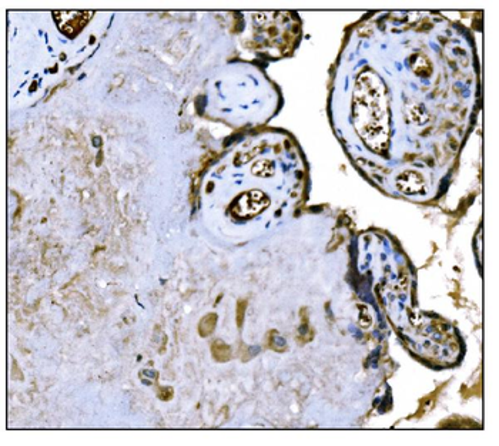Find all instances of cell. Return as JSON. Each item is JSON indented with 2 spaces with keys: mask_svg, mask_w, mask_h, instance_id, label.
<instances>
[{
  "mask_svg": "<svg viewBox=\"0 0 499 446\" xmlns=\"http://www.w3.org/2000/svg\"><path fill=\"white\" fill-rule=\"evenodd\" d=\"M398 189L405 194H418L425 189L422 175L418 174L416 171H405L398 177L397 181Z\"/></svg>",
  "mask_w": 499,
  "mask_h": 446,
  "instance_id": "obj_1",
  "label": "cell"
},
{
  "mask_svg": "<svg viewBox=\"0 0 499 446\" xmlns=\"http://www.w3.org/2000/svg\"><path fill=\"white\" fill-rule=\"evenodd\" d=\"M211 354L212 358L219 362H227L231 359V348L230 345H227L226 342L217 340L216 342H212L211 345Z\"/></svg>",
  "mask_w": 499,
  "mask_h": 446,
  "instance_id": "obj_2",
  "label": "cell"
},
{
  "mask_svg": "<svg viewBox=\"0 0 499 446\" xmlns=\"http://www.w3.org/2000/svg\"><path fill=\"white\" fill-rule=\"evenodd\" d=\"M216 325H217V315L216 314H208V315H205L200 321V324H198V333L201 337H208V335H211L214 332Z\"/></svg>",
  "mask_w": 499,
  "mask_h": 446,
  "instance_id": "obj_3",
  "label": "cell"
},
{
  "mask_svg": "<svg viewBox=\"0 0 499 446\" xmlns=\"http://www.w3.org/2000/svg\"><path fill=\"white\" fill-rule=\"evenodd\" d=\"M412 68H414V71H415L416 75H419V76H423V77L430 76L432 73L431 63H430V60H428L425 56H422V54L415 56V61L412 63Z\"/></svg>",
  "mask_w": 499,
  "mask_h": 446,
  "instance_id": "obj_4",
  "label": "cell"
},
{
  "mask_svg": "<svg viewBox=\"0 0 499 446\" xmlns=\"http://www.w3.org/2000/svg\"><path fill=\"white\" fill-rule=\"evenodd\" d=\"M247 310V301H238L237 303V325L241 326L244 322V314Z\"/></svg>",
  "mask_w": 499,
  "mask_h": 446,
  "instance_id": "obj_5",
  "label": "cell"
},
{
  "mask_svg": "<svg viewBox=\"0 0 499 446\" xmlns=\"http://www.w3.org/2000/svg\"><path fill=\"white\" fill-rule=\"evenodd\" d=\"M268 163H270V161H260V163H257V164L254 166V168H253V173L257 175H270L268 171H265V168H271V164L268 167H265Z\"/></svg>",
  "mask_w": 499,
  "mask_h": 446,
  "instance_id": "obj_6",
  "label": "cell"
},
{
  "mask_svg": "<svg viewBox=\"0 0 499 446\" xmlns=\"http://www.w3.org/2000/svg\"><path fill=\"white\" fill-rule=\"evenodd\" d=\"M159 396L160 399H163V401H168V399H171L173 398V389L171 388H160L159 389Z\"/></svg>",
  "mask_w": 499,
  "mask_h": 446,
  "instance_id": "obj_7",
  "label": "cell"
}]
</instances>
